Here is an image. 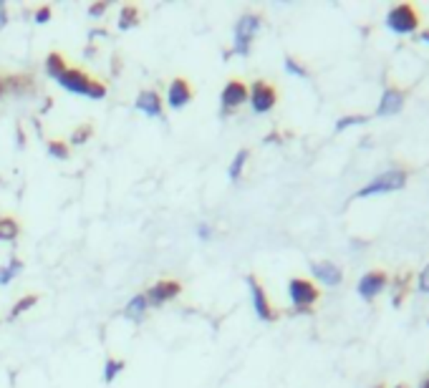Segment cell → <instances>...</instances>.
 I'll return each instance as SVG.
<instances>
[{
	"label": "cell",
	"mask_w": 429,
	"mask_h": 388,
	"mask_svg": "<svg viewBox=\"0 0 429 388\" xmlns=\"http://www.w3.org/2000/svg\"><path fill=\"white\" fill-rule=\"evenodd\" d=\"M409 182V172L401 167L386 169L379 176H374L369 184H363L361 190L356 192V199H366V197H377V194H389V192H399L404 190Z\"/></svg>",
	"instance_id": "obj_3"
},
{
	"label": "cell",
	"mask_w": 429,
	"mask_h": 388,
	"mask_svg": "<svg viewBox=\"0 0 429 388\" xmlns=\"http://www.w3.org/2000/svg\"><path fill=\"white\" fill-rule=\"evenodd\" d=\"M66 66H68V61L61 56L59 51H53V53H48L46 56V76H51L53 81L59 79L63 71H66Z\"/></svg>",
	"instance_id": "obj_16"
},
{
	"label": "cell",
	"mask_w": 429,
	"mask_h": 388,
	"mask_svg": "<svg viewBox=\"0 0 429 388\" xmlns=\"http://www.w3.org/2000/svg\"><path fill=\"white\" fill-rule=\"evenodd\" d=\"M248 101V86H245L240 79H230L225 83V88L220 91V114L222 116H230V114H235L243 103Z\"/></svg>",
	"instance_id": "obj_8"
},
{
	"label": "cell",
	"mask_w": 429,
	"mask_h": 388,
	"mask_svg": "<svg viewBox=\"0 0 429 388\" xmlns=\"http://www.w3.org/2000/svg\"><path fill=\"white\" fill-rule=\"evenodd\" d=\"M386 28L399 36H409L419 28V13L415 10V6L409 3H399L386 13Z\"/></svg>",
	"instance_id": "obj_5"
},
{
	"label": "cell",
	"mask_w": 429,
	"mask_h": 388,
	"mask_svg": "<svg viewBox=\"0 0 429 388\" xmlns=\"http://www.w3.org/2000/svg\"><path fill=\"white\" fill-rule=\"evenodd\" d=\"M245 283H248V290H250V303H252V308H255V315H258L260 320L273 323L275 318H278V313H275L273 303L268 298L266 287L260 285V280L255 278V275H248Z\"/></svg>",
	"instance_id": "obj_7"
},
{
	"label": "cell",
	"mask_w": 429,
	"mask_h": 388,
	"mask_svg": "<svg viewBox=\"0 0 429 388\" xmlns=\"http://www.w3.org/2000/svg\"><path fill=\"white\" fill-rule=\"evenodd\" d=\"M248 159H250V152H248V149H240V152L232 156V161H230V167H228V176L232 182H237V179L243 176V169L248 167Z\"/></svg>",
	"instance_id": "obj_18"
},
{
	"label": "cell",
	"mask_w": 429,
	"mask_h": 388,
	"mask_svg": "<svg viewBox=\"0 0 429 388\" xmlns=\"http://www.w3.org/2000/svg\"><path fill=\"white\" fill-rule=\"evenodd\" d=\"M6 25H8V8L0 3V30L6 28Z\"/></svg>",
	"instance_id": "obj_31"
},
{
	"label": "cell",
	"mask_w": 429,
	"mask_h": 388,
	"mask_svg": "<svg viewBox=\"0 0 429 388\" xmlns=\"http://www.w3.org/2000/svg\"><path fill=\"white\" fill-rule=\"evenodd\" d=\"M419 388H429V378H427V381H424V383H422V386H419Z\"/></svg>",
	"instance_id": "obj_33"
},
{
	"label": "cell",
	"mask_w": 429,
	"mask_h": 388,
	"mask_svg": "<svg viewBox=\"0 0 429 388\" xmlns=\"http://www.w3.org/2000/svg\"><path fill=\"white\" fill-rule=\"evenodd\" d=\"M179 293H182V283L179 280H157L144 295H147L149 308H162V305L172 303L174 298H179Z\"/></svg>",
	"instance_id": "obj_9"
},
{
	"label": "cell",
	"mask_w": 429,
	"mask_h": 388,
	"mask_svg": "<svg viewBox=\"0 0 429 388\" xmlns=\"http://www.w3.org/2000/svg\"><path fill=\"white\" fill-rule=\"evenodd\" d=\"M417 290L429 295V265H424V270L417 275Z\"/></svg>",
	"instance_id": "obj_27"
},
{
	"label": "cell",
	"mask_w": 429,
	"mask_h": 388,
	"mask_svg": "<svg viewBox=\"0 0 429 388\" xmlns=\"http://www.w3.org/2000/svg\"><path fill=\"white\" fill-rule=\"evenodd\" d=\"M51 15H53L51 6H41V8H36V13H33V21H36L38 25H43V23L51 21Z\"/></svg>",
	"instance_id": "obj_28"
},
{
	"label": "cell",
	"mask_w": 429,
	"mask_h": 388,
	"mask_svg": "<svg viewBox=\"0 0 429 388\" xmlns=\"http://www.w3.org/2000/svg\"><path fill=\"white\" fill-rule=\"evenodd\" d=\"M56 83H59L63 91H68V94L86 96V99H104L106 96V83L91 79L86 71L74 68V66H66V71L56 79Z\"/></svg>",
	"instance_id": "obj_2"
},
{
	"label": "cell",
	"mask_w": 429,
	"mask_h": 388,
	"mask_svg": "<svg viewBox=\"0 0 429 388\" xmlns=\"http://www.w3.org/2000/svg\"><path fill=\"white\" fill-rule=\"evenodd\" d=\"M91 134H94L91 124H81L74 134H71V139H68V144H74V147H81V144H86V141L91 139Z\"/></svg>",
	"instance_id": "obj_24"
},
{
	"label": "cell",
	"mask_w": 429,
	"mask_h": 388,
	"mask_svg": "<svg viewBox=\"0 0 429 388\" xmlns=\"http://www.w3.org/2000/svg\"><path fill=\"white\" fill-rule=\"evenodd\" d=\"M286 71H288L290 76H298V79H308V68L301 63V61H296V59H286Z\"/></svg>",
	"instance_id": "obj_25"
},
{
	"label": "cell",
	"mask_w": 429,
	"mask_h": 388,
	"mask_svg": "<svg viewBox=\"0 0 429 388\" xmlns=\"http://www.w3.org/2000/svg\"><path fill=\"white\" fill-rule=\"evenodd\" d=\"M389 287V275L384 270H369L366 275H361L359 285H356V293L361 295L363 300H377L379 295L384 293Z\"/></svg>",
	"instance_id": "obj_10"
},
{
	"label": "cell",
	"mask_w": 429,
	"mask_h": 388,
	"mask_svg": "<svg viewBox=\"0 0 429 388\" xmlns=\"http://www.w3.org/2000/svg\"><path fill=\"white\" fill-rule=\"evenodd\" d=\"M48 154L53 156V159H61V161H66L68 156H71V149H68L66 141H59V139H53L48 141Z\"/></svg>",
	"instance_id": "obj_22"
},
{
	"label": "cell",
	"mask_w": 429,
	"mask_h": 388,
	"mask_svg": "<svg viewBox=\"0 0 429 388\" xmlns=\"http://www.w3.org/2000/svg\"><path fill=\"white\" fill-rule=\"evenodd\" d=\"M21 234V225L13 217H0V242H13Z\"/></svg>",
	"instance_id": "obj_20"
},
{
	"label": "cell",
	"mask_w": 429,
	"mask_h": 388,
	"mask_svg": "<svg viewBox=\"0 0 429 388\" xmlns=\"http://www.w3.org/2000/svg\"><path fill=\"white\" fill-rule=\"evenodd\" d=\"M419 38H422V43H429V28L422 30V33H419Z\"/></svg>",
	"instance_id": "obj_32"
},
{
	"label": "cell",
	"mask_w": 429,
	"mask_h": 388,
	"mask_svg": "<svg viewBox=\"0 0 429 388\" xmlns=\"http://www.w3.org/2000/svg\"><path fill=\"white\" fill-rule=\"evenodd\" d=\"M126 368V360H121V358H106V363H104V383H114L117 381V376L121 374Z\"/></svg>",
	"instance_id": "obj_21"
},
{
	"label": "cell",
	"mask_w": 429,
	"mask_h": 388,
	"mask_svg": "<svg viewBox=\"0 0 429 388\" xmlns=\"http://www.w3.org/2000/svg\"><path fill=\"white\" fill-rule=\"evenodd\" d=\"M248 101H250L252 114H268V111H273L275 103H278V91H275L273 83L258 79V81H252L250 88H248Z\"/></svg>",
	"instance_id": "obj_6"
},
{
	"label": "cell",
	"mask_w": 429,
	"mask_h": 388,
	"mask_svg": "<svg viewBox=\"0 0 429 388\" xmlns=\"http://www.w3.org/2000/svg\"><path fill=\"white\" fill-rule=\"evenodd\" d=\"M36 303H38V295H33V293H30V295H23L21 300L15 303V308L10 310V320H15V318H18V315H21V313L30 310V308H33V305H36Z\"/></svg>",
	"instance_id": "obj_23"
},
{
	"label": "cell",
	"mask_w": 429,
	"mask_h": 388,
	"mask_svg": "<svg viewBox=\"0 0 429 388\" xmlns=\"http://www.w3.org/2000/svg\"><path fill=\"white\" fill-rule=\"evenodd\" d=\"M192 99H194V88H192V83H190V79L177 76V79L170 81V86H167V106H170V109H174V111L185 109Z\"/></svg>",
	"instance_id": "obj_11"
},
{
	"label": "cell",
	"mask_w": 429,
	"mask_h": 388,
	"mask_svg": "<svg viewBox=\"0 0 429 388\" xmlns=\"http://www.w3.org/2000/svg\"><path fill=\"white\" fill-rule=\"evenodd\" d=\"M21 272H23V260L10 257V263L8 265H0V285H10Z\"/></svg>",
	"instance_id": "obj_17"
},
{
	"label": "cell",
	"mask_w": 429,
	"mask_h": 388,
	"mask_svg": "<svg viewBox=\"0 0 429 388\" xmlns=\"http://www.w3.org/2000/svg\"><path fill=\"white\" fill-rule=\"evenodd\" d=\"M134 106H137V111H141V114L149 119H162V114H164L162 96L157 94L154 88H144V91H139Z\"/></svg>",
	"instance_id": "obj_12"
},
{
	"label": "cell",
	"mask_w": 429,
	"mask_h": 388,
	"mask_svg": "<svg viewBox=\"0 0 429 388\" xmlns=\"http://www.w3.org/2000/svg\"><path fill=\"white\" fill-rule=\"evenodd\" d=\"M397 388H404V386H397Z\"/></svg>",
	"instance_id": "obj_34"
},
{
	"label": "cell",
	"mask_w": 429,
	"mask_h": 388,
	"mask_svg": "<svg viewBox=\"0 0 429 388\" xmlns=\"http://www.w3.org/2000/svg\"><path fill=\"white\" fill-rule=\"evenodd\" d=\"M197 237H200L202 242H208L210 237H212V227H210V225H200V227H197Z\"/></svg>",
	"instance_id": "obj_30"
},
{
	"label": "cell",
	"mask_w": 429,
	"mask_h": 388,
	"mask_svg": "<svg viewBox=\"0 0 429 388\" xmlns=\"http://www.w3.org/2000/svg\"><path fill=\"white\" fill-rule=\"evenodd\" d=\"M141 21V10L137 6H124L119 13V30H129Z\"/></svg>",
	"instance_id": "obj_19"
},
{
	"label": "cell",
	"mask_w": 429,
	"mask_h": 388,
	"mask_svg": "<svg viewBox=\"0 0 429 388\" xmlns=\"http://www.w3.org/2000/svg\"><path fill=\"white\" fill-rule=\"evenodd\" d=\"M404 101H407V94L397 86H389L381 94V101L377 106V116H394V114H399L404 109Z\"/></svg>",
	"instance_id": "obj_13"
},
{
	"label": "cell",
	"mask_w": 429,
	"mask_h": 388,
	"mask_svg": "<svg viewBox=\"0 0 429 388\" xmlns=\"http://www.w3.org/2000/svg\"><path fill=\"white\" fill-rule=\"evenodd\" d=\"M147 310H149L147 295L139 293V295H134L132 300L126 303L124 318H126V320H132V323H141L144 318H147Z\"/></svg>",
	"instance_id": "obj_15"
},
{
	"label": "cell",
	"mask_w": 429,
	"mask_h": 388,
	"mask_svg": "<svg viewBox=\"0 0 429 388\" xmlns=\"http://www.w3.org/2000/svg\"><path fill=\"white\" fill-rule=\"evenodd\" d=\"M106 10H109V3H97V6L89 8V15L91 18H101V15H106Z\"/></svg>",
	"instance_id": "obj_29"
},
{
	"label": "cell",
	"mask_w": 429,
	"mask_h": 388,
	"mask_svg": "<svg viewBox=\"0 0 429 388\" xmlns=\"http://www.w3.org/2000/svg\"><path fill=\"white\" fill-rule=\"evenodd\" d=\"M369 119L366 116H356V114H351V116H341L339 121H336V132H343V129H348V126H356V124H366Z\"/></svg>",
	"instance_id": "obj_26"
},
{
	"label": "cell",
	"mask_w": 429,
	"mask_h": 388,
	"mask_svg": "<svg viewBox=\"0 0 429 388\" xmlns=\"http://www.w3.org/2000/svg\"><path fill=\"white\" fill-rule=\"evenodd\" d=\"M311 272H313V278L319 280L321 285L326 287H339L341 283H343V270H341L339 265H333V263H313L311 265Z\"/></svg>",
	"instance_id": "obj_14"
},
{
	"label": "cell",
	"mask_w": 429,
	"mask_h": 388,
	"mask_svg": "<svg viewBox=\"0 0 429 388\" xmlns=\"http://www.w3.org/2000/svg\"><path fill=\"white\" fill-rule=\"evenodd\" d=\"M288 298L293 303L296 313H311L313 305L319 303L321 290L306 278H290L288 280Z\"/></svg>",
	"instance_id": "obj_4"
},
{
	"label": "cell",
	"mask_w": 429,
	"mask_h": 388,
	"mask_svg": "<svg viewBox=\"0 0 429 388\" xmlns=\"http://www.w3.org/2000/svg\"><path fill=\"white\" fill-rule=\"evenodd\" d=\"M260 28H263V15L260 13L248 10V13L240 15L235 28H232V51L225 53V59H230V56H243V59H248L252 51V41L260 33Z\"/></svg>",
	"instance_id": "obj_1"
}]
</instances>
